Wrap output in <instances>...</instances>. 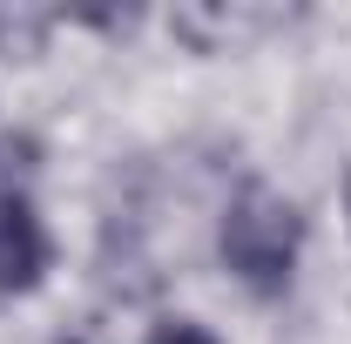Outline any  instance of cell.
Here are the masks:
<instances>
[{
  "mask_svg": "<svg viewBox=\"0 0 351 344\" xmlns=\"http://www.w3.org/2000/svg\"><path fill=\"white\" fill-rule=\"evenodd\" d=\"M47 34V14H0V54H34Z\"/></svg>",
  "mask_w": 351,
  "mask_h": 344,
  "instance_id": "3",
  "label": "cell"
},
{
  "mask_svg": "<svg viewBox=\"0 0 351 344\" xmlns=\"http://www.w3.org/2000/svg\"><path fill=\"white\" fill-rule=\"evenodd\" d=\"M47 230L34 203L14 189V182H0V297H27L34 284L47 277Z\"/></svg>",
  "mask_w": 351,
  "mask_h": 344,
  "instance_id": "2",
  "label": "cell"
},
{
  "mask_svg": "<svg viewBox=\"0 0 351 344\" xmlns=\"http://www.w3.org/2000/svg\"><path fill=\"white\" fill-rule=\"evenodd\" d=\"M217 250H223V270L250 297H284L291 291V270H298V250H304V216H298V203H284L277 189L243 182L230 196V210H223Z\"/></svg>",
  "mask_w": 351,
  "mask_h": 344,
  "instance_id": "1",
  "label": "cell"
},
{
  "mask_svg": "<svg viewBox=\"0 0 351 344\" xmlns=\"http://www.w3.org/2000/svg\"><path fill=\"white\" fill-rule=\"evenodd\" d=\"M345 203H351V189H345Z\"/></svg>",
  "mask_w": 351,
  "mask_h": 344,
  "instance_id": "6",
  "label": "cell"
},
{
  "mask_svg": "<svg viewBox=\"0 0 351 344\" xmlns=\"http://www.w3.org/2000/svg\"><path fill=\"white\" fill-rule=\"evenodd\" d=\"M61 344H108V331H101V324H75Z\"/></svg>",
  "mask_w": 351,
  "mask_h": 344,
  "instance_id": "5",
  "label": "cell"
},
{
  "mask_svg": "<svg viewBox=\"0 0 351 344\" xmlns=\"http://www.w3.org/2000/svg\"><path fill=\"white\" fill-rule=\"evenodd\" d=\"M149 344H217V331H203L196 317H162V324L149 331Z\"/></svg>",
  "mask_w": 351,
  "mask_h": 344,
  "instance_id": "4",
  "label": "cell"
}]
</instances>
